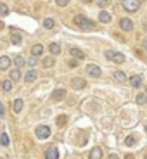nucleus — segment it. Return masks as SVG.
<instances>
[{"label": "nucleus", "instance_id": "1", "mask_svg": "<svg viewBox=\"0 0 147 159\" xmlns=\"http://www.w3.org/2000/svg\"><path fill=\"white\" fill-rule=\"evenodd\" d=\"M75 24L78 26V28H81V30H87V31H90V30H94L95 28V23L92 19H88L87 16H75Z\"/></svg>", "mask_w": 147, "mask_h": 159}, {"label": "nucleus", "instance_id": "2", "mask_svg": "<svg viewBox=\"0 0 147 159\" xmlns=\"http://www.w3.org/2000/svg\"><path fill=\"white\" fill-rule=\"evenodd\" d=\"M106 57H108L109 61H113V62H116V64H123L125 61H126V57H125L121 52H114V50H106Z\"/></svg>", "mask_w": 147, "mask_h": 159}, {"label": "nucleus", "instance_id": "3", "mask_svg": "<svg viewBox=\"0 0 147 159\" xmlns=\"http://www.w3.org/2000/svg\"><path fill=\"white\" fill-rule=\"evenodd\" d=\"M121 5H123V9L126 12H137L140 9V5H142V2H137V0H125V2H121Z\"/></svg>", "mask_w": 147, "mask_h": 159}, {"label": "nucleus", "instance_id": "4", "mask_svg": "<svg viewBox=\"0 0 147 159\" xmlns=\"http://www.w3.org/2000/svg\"><path fill=\"white\" fill-rule=\"evenodd\" d=\"M35 133H36V139H40V140L48 139V137H50V128L45 126V125H40V126H36Z\"/></svg>", "mask_w": 147, "mask_h": 159}, {"label": "nucleus", "instance_id": "5", "mask_svg": "<svg viewBox=\"0 0 147 159\" xmlns=\"http://www.w3.org/2000/svg\"><path fill=\"white\" fill-rule=\"evenodd\" d=\"M85 87H87L85 78H80V76L71 78V88H75V90H81V88H85Z\"/></svg>", "mask_w": 147, "mask_h": 159}, {"label": "nucleus", "instance_id": "6", "mask_svg": "<svg viewBox=\"0 0 147 159\" xmlns=\"http://www.w3.org/2000/svg\"><path fill=\"white\" fill-rule=\"evenodd\" d=\"M87 73L92 76V78H100V75H102V71H100V68L97 66V64H88Z\"/></svg>", "mask_w": 147, "mask_h": 159}, {"label": "nucleus", "instance_id": "7", "mask_svg": "<svg viewBox=\"0 0 147 159\" xmlns=\"http://www.w3.org/2000/svg\"><path fill=\"white\" fill-rule=\"evenodd\" d=\"M119 26H121L123 31H131V30H133V23H131V19H128V17H121V19H119Z\"/></svg>", "mask_w": 147, "mask_h": 159}, {"label": "nucleus", "instance_id": "8", "mask_svg": "<svg viewBox=\"0 0 147 159\" xmlns=\"http://www.w3.org/2000/svg\"><path fill=\"white\" fill-rule=\"evenodd\" d=\"M45 157H47V159H59V151H57L56 145H50V147L47 149V152H45Z\"/></svg>", "mask_w": 147, "mask_h": 159}, {"label": "nucleus", "instance_id": "9", "mask_svg": "<svg viewBox=\"0 0 147 159\" xmlns=\"http://www.w3.org/2000/svg\"><path fill=\"white\" fill-rule=\"evenodd\" d=\"M31 56L35 57H40V56H44V45H40V43H36V45H33L31 47Z\"/></svg>", "mask_w": 147, "mask_h": 159}, {"label": "nucleus", "instance_id": "10", "mask_svg": "<svg viewBox=\"0 0 147 159\" xmlns=\"http://www.w3.org/2000/svg\"><path fill=\"white\" fill-rule=\"evenodd\" d=\"M11 68V59L7 56H2L0 57V71H7Z\"/></svg>", "mask_w": 147, "mask_h": 159}, {"label": "nucleus", "instance_id": "11", "mask_svg": "<svg viewBox=\"0 0 147 159\" xmlns=\"http://www.w3.org/2000/svg\"><path fill=\"white\" fill-rule=\"evenodd\" d=\"M88 159H102V149L100 147H94L88 154Z\"/></svg>", "mask_w": 147, "mask_h": 159}, {"label": "nucleus", "instance_id": "12", "mask_svg": "<svg viewBox=\"0 0 147 159\" xmlns=\"http://www.w3.org/2000/svg\"><path fill=\"white\" fill-rule=\"evenodd\" d=\"M36 78H38V73H36L35 69H31V71H28L24 75V81H26V83H33Z\"/></svg>", "mask_w": 147, "mask_h": 159}, {"label": "nucleus", "instance_id": "13", "mask_svg": "<svg viewBox=\"0 0 147 159\" xmlns=\"http://www.w3.org/2000/svg\"><path fill=\"white\" fill-rule=\"evenodd\" d=\"M99 21H100V23H111V21H113V16L109 14L108 11H100V12H99Z\"/></svg>", "mask_w": 147, "mask_h": 159}, {"label": "nucleus", "instance_id": "14", "mask_svg": "<svg viewBox=\"0 0 147 159\" xmlns=\"http://www.w3.org/2000/svg\"><path fill=\"white\" fill-rule=\"evenodd\" d=\"M64 97H66V90H64V88H57V90H54V93H52V99L54 100H62Z\"/></svg>", "mask_w": 147, "mask_h": 159}, {"label": "nucleus", "instance_id": "15", "mask_svg": "<svg viewBox=\"0 0 147 159\" xmlns=\"http://www.w3.org/2000/svg\"><path fill=\"white\" fill-rule=\"evenodd\" d=\"M130 83H131V87L140 88V85H142V76H140V75H133L130 78Z\"/></svg>", "mask_w": 147, "mask_h": 159}, {"label": "nucleus", "instance_id": "16", "mask_svg": "<svg viewBox=\"0 0 147 159\" xmlns=\"http://www.w3.org/2000/svg\"><path fill=\"white\" fill-rule=\"evenodd\" d=\"M71 56L75 57V61H76V59H83V57H85V52L80 50V48H76V47H73V48H71Z\"/></svg>", "mask_w": 147, "mask_h": 159}, {"label": "nucleus", "instance_id": "17", "mask_svg": "<svg viewBox=\"0 0 147 159\" xmlns=\"http://www.w3.org/2000/svg\"><path fill=\"white\" fill-rule=\"evenodd\" d=\"M21 109H23V99H16L14 102H12V111L21 112Z\"/></svg>", "mask_w": 147, "mask_h": 159}, {"label": "nucleus", "instance_id": "18", "mask_svg": "<svg viewBox=\"0 0 147 159\" xmlns=\"http://www.w3.org/2000/svg\"><path fill=\"white\" fill-rule=\"evenodd\" d=\"M135 143H137V137L135 135H128L126 139H125V145H126V147H133Z\"/></svg>", "mask_w": 147, "mask_h": 159}, {"label": "nucleus", "instance_id": "19", "mask_svg": "<svg viewBox=\"0 0 147 159\" xmlns=\"http://www.w3.org/2000/svg\"><path fill=\"white\" fill-rule=\"evenodd\" d=\"M48 50H50L52 56H56V54H61V45H59V43H50V45H48Z\"/></svg>", "mask_w": 147, "mask_h": 159}, {"label": "nucleus", "instance_id": "20", "mask_svg": "<svg viewBox=\"0 0 147 159\" xmlns=\"http://www.w3.org/2000/svg\"><path fill=\"white\" fill-rule=\"evenodd\" d=\"M19 78H21V71L19 69H12L11 75H9V80H11V81H17Z\"/></svg>", "mask_w": 147, "mask_h": 159}, {"label": "nucleus", "instance_id": "21", "mask_svg": "<svg viewBox=\"0 0 147 159\" xmlns=\"http://www.w3.org/2000/svg\"><path fill=\"white\" fill-rule=\"evenodd\" d=\"M114 78H116V81H119V83L126 81V75H125L123 71H114Z\"/></svg>", "mask_w": 147, "mask_h": 159}, {"label": "nucleus", "instance_id": "22", "mask_svg": "<svg viewBox=\"0 0 147 159\" xmlns=\"http://www.w3.org/2000/svg\"><path fill=\"white\" fill-rule=\"evenodd\" d=\"M14 64H16V69L23 68L24 64H26V61L23 59V56H16V59H14Z\"/></svg>", "mask_w": 147, "mask_h": 159}, {"label": "nucleus", "instance_id": "23", "mask_svg": "<svg viewBox=\"0 0 147 159\" xmlns=\"http://www.w3.org/2000/svg\"><path fill=\"white\" fill-rule=\"evenodd\" d=\"M135 100H137V104H139V106H144V104L147 102V95H145V93H139Z\"/></svg>", "mask_w": 147, "mask_h": 159}, {"label": "nucleus", "instance_id": "24", "mask_svg": "<svg viewBox=\"0 0 147 159\" xmlns=\"http://www.w3.org/2000/svg\"><path fill=\"white\" fill-rule=\"evenodd\" d=\"M54 24H56V21L52 19V17H47V19L44 21V26H45L47 30H52V28H54Z\"/></svg>", "mask_w": 147, "mask_h": 159}, {"label": "nucleus", "instance_id": "25", "mask_svg": "<svg viewBox=\"0 0 147 159\" xmlns=\"http://www.w3.org/2000/svg\"><path fill=\"white\" fill-rule=\"evenodd\" d=\"M2 88H4L5 92H11L12 90V81L11 80H4V81H2Z\"/></svg>", "mask_w": 147, "mask_h": 159}, {"label": "nucleus", "instance_id": "26", "mask_svg": "<svg viewBox=\"0 0 147 159\" xmlns=\"http://www.w3.org/2000/svg\"><path fill=\"white\" fill-rule=\"evenodd\" d=\"M0 143H2L4 147H7V145H9V137H7V133H2V135H0Z\"/></svg>", "mask_w": 147, "mask_h": 159}, {"label": "nucleus", "instance_id": "27", "mask_svg": "<svg viewBox=\"0 0 147 159\" xmlns=\"http://www.w3.org/2000/svg\"><path fill=\"white\" fill-rule=\"evenodd\" d=\"M44 66H45V68H52V66H54V57H45V59H44Z\"/></svg>", "mask_w": 147, "mask_h": 159}, {"label": "nucleus", "instance_id": "28", "mask_svg": "<svg viewBox=\"0 0 147 159\" xmlns=\"http://www.w3.org/2000/svg\"><path fill=\"white\" fill-rule=\"evenodd\" d=\"M0 14H2V16H7L9 14V9L5 4H0Z\"/></svg>", "mask_w": 147, "mask_h": 159}, {"label": "nucleus", "instance_id": "29", "mask_svg": "<svg viewBox=\"0 0 147 159\" xmlns=\"http://www.w3.org/2000/svg\"><path fill=\"white\" fill-rule=\"evenodd\" d=\"M26 64H28L30 68H35V66H36L38 62H36V59H35V57H31V59H28V61H26Z\"/></svg>", "mask_w": 147, "mask_h": 159}, {"label": "nucleus", "instance_id": "30", "mask_svg": "<svg viewBox=\"0 0 147 159\" xmlns=\"http://www.w3.org/2000/svg\"><path fill=\"white\" fill-rule=\"evenodd\" d=\"M12 43H21V36L16 35V33H12Z\"/></svg>", "mask_w": 147, "mask_h": 159}, {"label": "nucleus", "instance_id": "31", "mask_svg": "<svg viewBox=\"0 0 147 159\" xmlns=\"http://www.w3.org/2000/svg\"><path fill=\"white\" fill-rule=\"evenodd\" d=\"M4 116H5V107L2 104V100H0V118H4Z\"/></svg>", "mask_w": 147, "mask_h": 159}, {"label": "nucleus", "instance_id": "32", "mask_svg": "<svg viewBox=\"0 0 147 159\" xmlns=\"http://www.w3.org/2000/svg\"><path fill=\"white\" fill-rule=\"evenodd\" d=\"M68 66H69V68H76V66H78V61L71 59V61H69V62H68Z\"/></svg>", "mask_w": 147, "mask_h": 159}, {"label": "nucleus", "instance_id": "33", "mask_svg": "<svg viewBox=\"0 0 147 159\" xmlns=\"http://www.w3.org/2000/svg\"><path fill=\"white\" fill-rule=\"evenodd\" d=\"M57 119H59V126H62V125L66 123V116H59Z\"/></svg>", "mask_w": 147, "mask_h": 159}, {"label": "nucleus", "instance_id": "34", "mask_svg": "<svg viewBox=\"0 0 147 159\" xmlns=\"http://www.w3.org/2000/svg\"><path fill=\"white\" fill-rule=\"evenodd\" d=\"M57 5H59V7H66V5H68V2H66V0H59V2H57Z\"/></svg>", "mask_w": 147, "mask_h": 159}, {"label": "nucleus", "instance_id": "35", "mask_svg": "<svg viewBox=\"0 0 147 159\" xmlns=\"http://www.w3.org/2000/svg\"><path fill=\"white\" fill-rule=\"evenodd\" d=\"M97 5H99V7H106V5H108V2H104V0H100V2H97Z\"/></svg>", "mask_w": 147, "mask_h": 159}, {"label": "nucleus", "instance_id": "36", "mask_svg": "<svg viewBox=\"0 0 147 159\" xmlns=\"http://www.w3.org/2000/svg\"><path fill=\"white\" fill-rule=\"evenodd\" d=\"M108 159H119V157H118V154H109Z\"/></svg>", "mask_w": 147, "mask_h": 159}, {"label": "nucleus", "instance_id": "37", "mask_svg": "<svg viewBox=\"0 0 147 159\" xmlns=\"http://www.w3.org/2000/svg\"><path fill=\"white\" fill-rule=\"evenodd\" d=\"M125 159H135V157H133V154H126V156H125Z\"/></svg>", "mask_w": 147, "mask_h": 159}, {"label": "nucleus", "instance_id": "38", "mask_svg": "<svg viewBox=\"0 0 147 159\" xmlns=\"http://www.w3.org/2000/svg\"><path fill=\"white\" fill-rule=\"evenodd\" d=\"M142 43H144V47L147 48V38H144V42H142Z\"/></svg>", "mask_w": 147, "mask_h": 159}, {"label": "nucleus", "instance_id": "39", "mask_svg": "<svg viewBox=\"0 0 147 159\" xmlns=\"http://www.w3.org/2000/svg\"><path fill=\"white\" fill-rule=\"evenodd\" d=\"M144 93H145V95H147V85H145V92H144Z\"/></svg>", "mask_w": 147, "mask_h": 159}, {"label": "nucleus", "instance_id": "40", "mask_svg": "<svg viewBox=\"0 0 147 159\" xmlns=\"http://www.w3.org/2000/svg\"><path fill=\"white\" fill-rule=\"evenodd\" d=\"M144 28H145V30H147V23H145V24H144Z\"/></svg>", "mask_w": 147, "mask_h": 159}, {"label": "nucleus", "instance_id": "41", "mask_svg": "<svg viewBox=\"0 0 147 159\" xmlns=\"http://www.w3.org/2000/svg\"><path fill=\"white\" fill-rule=\"evenodd\" d=\"M145 133H147V125H145Z\"/></svg>", "mask_w": 147, "mask_h": 159}, {"label": "nucleus", "instance_id": "42", "mask_svg": "<svg viewBox=\"0 0 147 159\" xmlns=\"http://www.w3.org/2000/svg\"><path fill=\"white\" fill-rule=\"evenodd\" d=\"M145 159H147V156H145Z\"/></svg>", "mask_w": 147, "mask_h": 159}]
</instances>
